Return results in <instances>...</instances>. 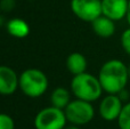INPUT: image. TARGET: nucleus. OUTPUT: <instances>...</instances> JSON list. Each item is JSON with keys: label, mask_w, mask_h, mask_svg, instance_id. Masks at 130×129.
<instances>
[{"label": "nucleus", "mask_w": 130, "mask_h": 129, "mask_svg": "<svg viewBox=\"0 0 130 129\" xmlns=\"http://www.w3.org/2000/svg\"><path fill=\"white\" fill-rule=\"evenodd\" d=\"M98 79L106 94H119L128 84L129 69L120 59H110L101 66Z\"/></svg>", "instance_id": "nucleus-1"}, {"label": "nucleus", "mask_w": 130, "mask_h": 129, "mask_svg": "<svg viewBox=\"0 0 130 129\" xmlns=\"http://www.w3.org/2000/svg\"><path fill=\"white\" fill-rule=\"evenodd\" d=\"M103 91L98 77H95L91 73H80L73 75L71 80V93L79 100L92 103L101 98Z\"/></svg>", "instance_id": "nucleus-2"}, {"label": "nucleus", "mask_w": 130, "mask_h": 129, "mask_svg": "<svg viewBox=\"0 0 130 129\" xmlns=\"http://www.w3.org/2000/svg\"><path fill=\"white\" fill-rule=\"evenodd\" d=\"M49 81L43 71L26 69L20 74V89L30 98H38L47 91Z\"/></svg>", "instance_id": "nucleus-3"}, {"label": "nucleus", "mask_w": 130, "mask_h": 129, "mask_svg": "<svg viewBox=\"0 0 130 129\" xmlns=\"http://www.w3.org/2000/svg\"><path fill=\"white\" fill-rule=\"evenodd\" d=\"M64 112L67 122L79 127L88 125L95 117V109L91 103L79 98L72 100L64 109Z\"/></svg>", "instance_id": "nucleus-4"}, {"label": "nucleus", "mask_w": 130, "mask_h": 129, "mask_svg": "<svg viewBox=\"0 0 130 129\" xmlns=\"http://www.w3.org/2000/svg\"><path fill=\"white\" fill-rule=\"evenodd\" d=\"M33 123L36 129H63L67 119L64 110L50 105L37 113Z\"/></svg>", "instance_id": "nucleus-5"}, {"label": "nucleus", "mask_w": 130, "mask_h": 129, "mask_svg": "<svg viewBox=\"0 0 130 129\" xmlns=\"http://www.w3.org/2000/svg\"><path fill=\"white\" fill-rule=\"evenodd\" d=\"M71 10L79 20L83 22H94L103 15L102 0H71Z\"/></svg>", "instance_id": "nucleus-6"}, {"label": "nucleus", "mask_w": 130, "mask_h": 129, "mask_svg": "<svg viewBox=\"0 0 130 129\" xmlns=\"http://www.w3.org/2000/svg\"><path fill=\"white\" fill-rule=\"evenodd\" d=\"M123 105V101L120 98L118 94H107L99 103V116L103 120L108 121V122L117 121Z\"/></svg>", "instance_id": "nucleus-7"}, {"label": "nucleus", "mask_w": 130, "mask_h": 129, "mask_svg": "<svg viewBox=\"0 0 130 129\" xmlns=\"http://www.w3.org/2000/svg\"><path fill=\"white\" fill-rule=\"evenodd\" d=\"M20 88V75L7 65H0V95L10 96Z\"/></svg>", "instance_id": "nucleus-8"}, {"label": "nucleus", "mask_w": 130, "mask_h": 129, "mask_svg": "<svg viewBox=\"0 0 130 129\" xmlns=\"http://www.w3.org/2000/svg\"><path fill=\"white\" fill-rule=\"evenodd\" d=\"M129 0H102L103 15L114 22L126 18Z\"/></svg>", "instance_id": "nucleus-9"}, {"label": "nucleus", "mask_w": 130, "mask_h": 129, "mask_svg": "<svg viewBox=\"0 0 130 129\" xmlns=\"http://www.w3.org/2000/svg\"><path fill=\"white\" fill-rule=\"evenodd\" d=\"M91 26L95 34L104 39L111 38L115 33V22L104 15H101L91 22Z\"/></svg>", "instance_id": "nucleus-10"}, {"label": "nucleus", "mask_w": 130, "mask_h": 129, "mask_svg": "<svg viewBox=\"0 0 130 129\" xmlns=\"http://www.w3.org/2000/svg\"><path fill=\"white\" fill-rule=\"evenodd\" d=\"M6 30L9 36L17 39H22L29 36L30 33V26L22 18H10L6 23Z\"/></svg>", "instance_id": "nucleus-11"}, {"label": "nucleus", "mask_w": 130, "mask_h": 129, "mask_svg": "<svg viewBox=\"0 0 130 129\" xmlns=\"http://www.w3.org/2000/svg\"><path fill=\"white\" fill-rule=\"evenodd\" d=\"M87 65H88L87 58L81 53H76V52L72 53L66 58V68L69 70V72L73 75L86 72Z\"/></svg>", "instance_id": "nucleus-12"}, {"label": "nucleus", "mask_w": 130, "mask_h": 129, "mask_svg": "<svg viewBox=\"0 0 130 129\" xmlns=\"http://www.w3.org/2000/svg\"><path fill=\"white\" fill-rule=\"evenodd\" d=\"M71 93L69 89L64 88V87H57L53 90L52 95H50V102L52 105L55 107L64 110L65 107L69 105L71 102Z\"/></svg>", "instance_id": "nucleus-13"}, {"label": "nucleus", "mask_w": 130, "mask_h": 129, "mask_svg": "<svg viewBox=\"0 0 130 129\" xmlns=\"http://www.w3.org/2000/svg\"><path fill=\"white\" fill-rule=\"evenodd\" d=\"M117 122L120 129H130V102L123 105Z\"/></svg>", "instance_id": "nucleus-14"}, {"label": "nucleus", "mask_w": 130, "mask_h": 129, "mask_svg": "<svg viewBox=\"0 0 130 129\" xmlns=\"http://www.w3.org/2000/svg\"><path fill=\"white\" fill-rule=\"evenodd\" d=\"M0 129H15V121L9 114L0 113Z\"/></svg>", "instance_id": "nucleus-15"}, {"label": "nucleus", "mask_w": 130, "mask_h": 129, "mask_svg": "<svg viewBox=\"0 0 130 129\" xmlns=\"http://www.w3.org/2000/svg\"><path fill=\"white\" fill-rule=\"evenodd\" d=\"M120 41H121V46L123 50L130 56V26L122 32Z\"/></svg>", "instance_id": "nucleus-16"}, {"label": "nucleus", "mask_w": 130, "mask_h": 129, "mask_svg": "<svg viewBox=\"0 0 130 129\" xmlns=\"http://www.w3.org/2000/svg\"><path fill=\"white\" fill-rule=\"evenodd\" d=\"M14 5H15L14 0H2L1 4H0V7H1L4 10L9 11V10H10V9L14 7Z\"/></svg>", "instance_id": "nucleus-17"}, {"label": "nucleus", "mask_w": 130, "mask_h": 129, "mask_svg": "<svg viewBox=\"0 0 130 129\" xmlns=\"http://www.w3.org/2000/svg\"><path fill=\"white\" fill-rule=\"evenodd\" d=\"M126 20H127V22H128V24H129V26H130V0H129V5H128V11H127Z\"/></svg>", "instance_id": "nucleus-18"}, {"label": "nucleus", "mask_w": 130, "mask_h": 129, "mask_svg": "<svg viewBox=\"0 0 130 129\" xmlns=\"http://www.w3.org/2000/svg\"><path fill=\"white\" fill-rule=\"evenodd\" d=\"M63 129H80L79 128V126H75V125H70V126H65Z\"/></svg>", "instance_id": "nucleus-19"}, {"label": "nucleus", "mask_w": 130, "mask_h": 129, "mask_svg": "<svg viewBox=\"0 0 130 129\" xmlns=\"http://www.w3.org/2000/svg\"><path fill=\"white\" fill-rule=\"evenodd\" d=\"M2 24H4V17H2V16L0 15V26H1Z\"/></svg>", "instance_id": "nucleus-20"}]
</instances>
